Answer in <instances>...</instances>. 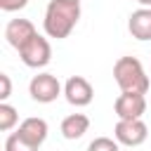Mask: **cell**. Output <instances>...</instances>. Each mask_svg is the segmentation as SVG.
<instances>
[{
	"label": "cell",
	"mask_w": 151,
	"mask_h": 151,
	"mask_svg": "<svg viewBox=\"0 0 151 151\" xmlns=\"http://www.w3.org/2000/svg\"><path fill=\"white\" fill-rule=\"evenodd\" d=\"M80 19V2L78 0H50L42 19V28L47 38L64 40L71 35Z\"/></svg>",
	"instance_id": "cell-1"
},
{
	"label": "cell",
	"mask_w": 151,
	"mask_h": 151,
	"mask_svg": "<svg viewBox=\"0 0 151 151\" xmlns=\"http://www.w3.org/2000/svg\"><path fill=\"white\" fill-rule=\"evenodd\" d=\"M113 78L120 87V92H137V94H146L149 92V76L142 66V61L137 57H120L113 64Z\"/></svg>",
	"instance_id": "cell-2"
},
{
	"label": "cell",
	"mask_w": 151,
	"mask_h": 151,
	"mask_svg": "<svg viewBox=\"0 0 151 151\" xmlns=\"http://www.w3.org/2000/svg\"><path fill=\"white\" fill-rule=\"evenodd\" d=\"M19 59L24 61V66L28 68H45L52 59V45L45 35L35 33L21 50H19Z\"/></svg>",
	"instance_id": "cell-3"
},
{
	"label": "cell",
	"mask_w": 151,
	"mask_h": 151,
	"mask_svg": "<svg viewBox=\"0 0 151 151\" xmlns=\"http://www.w3.org/2000/svg\"><path fill=\"white\" fill-rule=\"evenodd\" d=\"M28 94H31V99L38 101V104H50V101H54L59 94H64V87H61V83L57 80V76H52V73H38V76H33L31 83H28Z\"/></svg>",
	"instance_id": "cell-4"
},
{
	"label": "cell",
	"mask_w": 151,
	"mask_h": 151,
	"mask_svg": "<svg viewBox=\"0 0 151 151\" xmlns=\"http://www.w3.org/2000/svg\"><path fill=\"white\" fill-rule=\"evenodd\" d=\"M113 137H116L118 144L134 149V146H139V144L146 142L149 127H146V123H144L142 118H132V120H120V118H118V123H116V127H113Z\"/></svg>",
	"instance_id": "cell-5"
},
{
	"label": "cell",
	"mask_w": 151,
	"mask_h": 151,
	"mask_svg": "<svg viewBox=\"0 0 151 151\" xmlns=\"http://www.w3.org/2000/svg\"><path fill=\"white\" fill-rule=\"evenodd\" d=\"M64 97H66V101L71 104V106H87V104H92V99H94V87H92V83L87 80V78H83V76H71L66 83H64Z\"/></svg>",
	"instance_id": "cell-6"
},
{
	"label": "cell",
	"mask_w": 151,
	"mask_h": 151,
	"mask_svg": "<svg viewBox=\"0 0 151 151\" xmlns=\"http://www.w3.org/2000/svg\"><path fill=\"white\" fill-rule=\"evenodd\" d=\"M113 111L120 120L142 118L146 113V97L137 94V92H120L118 99L113 101Z\"/></svg>",
	"instance_id": "cell-7"
},
{
	"label": "cell",
	"mask_w": 151,
	"mask_h": 151,
	"mask_svg": "<svg viewBox=\"0 0 151 151\" xmlns=\"http://www.w3.org/2000/svg\"><path fill=\"white\" fill-rule=\"evenodd\" d=\"M35 33H38V31H35V26H33L31 19H12V21L5 26V40H7L17 52H19Z\"/></svg>",
	"instance_id": "cell-8"
},
{
	"label": "cell",
	"mask_w": 151,
	"mask_h": 151,
	"mask_svg": "<svg viewBox=\"0 0 151 151\" xmlns=\"http://www.w3.org/2000/svg\"><path fill=\"white\" fill-rule=\"evenodd\" d=\"M47 132H50V125H47L45 118L31 116V118H24V120L19 123V134H21L24 139H28V142H31L33 146H38V149L45 144Z\"/></svg>",
	"instance_id": "cell-9"
},
{
	"label": "cell",
	"mask_w": 151,
	"mask_h": 151,
	"mask_svg": "<svg viewBox=\"0 0 151 151\" xmlns=\"http://www.w3.org/2000/svg\"><path fill=\"white\" fill-rule=\"evenodd\" d=\"M127 31L137 40H151V7H139L127 19Z\"/></svg>",
	"instance_id": "cell-10"
},
{
	"label": "cell",
	"mask_w": 151,
	"mask_h": 151,
	"mask_svg": "<svg viewBox=\"0 0 151 151\" xmlns=\"http://www.w3.org/2000/svg\"><path fill=\"white\" fill-rule=\"evenodd\" d=\"M90 130V118L85 113H71L61 120V134L64 139H80L85 132Z\"/></svg>",
	"instance_id": "cell-11"
},
{
	"label": "cell",
	"mask_w": 151,
	"mask_h": 151,
	"mask_svg": "<svg viewBox=\"0 0 151 151\" xmlns=\"http://www.w3.org/2000/svg\"><path fill=\"white\" fill-rule=\"evenodd\" d=\"M17 123H19L17 109H14L12 104H7V101H0V130H2V132H9Z\"/></svg>",
	"instance_id": "cell-12"
},
{
	"label": "cell",
	"mask_w": 151,
	"mask_h": 151,
	"mask_svg": "<svg viewBox=\"0 0 151 151\" xmlns=\"http://www.w3.org/2000/svg\"><path fill=\"white\" fill-rule=\"evenodd\" d=\"M5 151H38V146H33L28 139H24L17 130L5 139Z\"/></svg>",
	"instance_id": "cell-13"
},
{
	"label": "cell",
	"mask_w": 151,
	"mask_h": 151,
	"mask_svg": "<svg viewBox=\"0 0 151 151\" xmlns=\"http://www.w3.org/2000/svg\"><path fill=\"white\" fill-rule=\"evenodd\" d=\"M87 151H120V144L111 137H94L87 144Z\"/></svg>",
	"instance_id": "cell-14"
},
{
	"label": "cell",
	"mask_w": 151,
	"mask_h": 151,
	"mask_svg": "<svg viewBox=\"0 0 151 151\" xmlns=\"http://www.w3.org/2000/svg\"><path fill=\"white\" fill-rule=\"evenodd\" d=\"M12 94V80L7 73H0V101H7Z\"/></svg>",
	"instance_id": "cell-15"
},
{
	"label": "cell",
	"mask_w": 151,
	"mask_h": 151,
	"mask_svg": "<svg viewBox=\"0 0 151 151\" xmlns=\"http://www.w3.org/2000/svg\"><path fill=\"white\" fill-rule=\"evenodd\" d=\"M28 5V0H0V9L2 12H19Z\"/></svg>",
	"instance_id": "cell-16"
},
{
	"label": "cell",
	"mask_w": 151,
	"mask_h": 151,
	"mask_svg": "<svg viewBox=\"0 0 151 151\" xmlns=\"http://www.w3.org/2000/svg\"><path fill=\"white\" fill-rule=\"evenodd\" d=\"M137 2H139L142 7H151V0H137Z\"/></svg>",
	"instance_id": "cell-17"
},
{
	"label": "cell",
	"mask_w": 151,
	"mask_h": 151,
	"mask_svg": "<svg viewBox=\"0 0 151 151\" xmlns=\"http://www.w3.org/2000/svg\"><path fill=\"white\" fill-rule=\"evenodd\" d=\"M78 2H80V0H78Z\"/></svg>",
	"instance_id": "cell-18"
}]
</instances>
